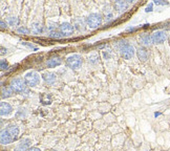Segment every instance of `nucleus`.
<instances>
[{
    "mask_svg": "<svg viewBox=\"0 0 170 151\" xmlns=\"http://www.w3.org/2000/svg\"><path fill=\"white\" fill-rule=\"evenodd\" d=\"M119 49L121 56H122L124 59H131V58L135 56V48L132 45H130L129 43H127L126 41H122L119 44Z\"/></svg>",
    "mask_w": 170,
    "mask_h": 151,
    "instance_id": "obj_1",
    "label": "nucleus"
},
{
    "mask_svg": "<svg viewBox=\"0 0 170 151\" xmlns=\"http://www.w3.org/2000/svg\"><path fill=\"white\" fill-rule=\"evenodd\" d=\"M10 88L14 92L21 94V92H23L26 89V83H25V81L20 78L12 79L10 82Z\"/></svg>",
    "mask_w": 170,
    "mask_h": 151,
    "instance_id": "obj_2",
    "label": "nucleus"
},
{
    "mask_svg": "<svg viewBox=\"0 0 170 151\" xmlns=\"http://www.w3.org/2000/svg\"><path fill=\"white\" fill-rule=\"evenodd\" d=\"M86 23L90 28H97L102 23V16L98 13H93L86 18Z\"/></svg>",
    "mask_w": 170,
    "mask_h": 151,
    "instance_id": "obj_3",
    "label": "nucleus"
},
{
    "mask_svg": "<svg viewBox=\"0 0 170 151\" xmlns=\"http://www.w3.org/2000/svg\"><path fill=\"white\" fill-rule=\"evenodd\" d=\"M24 81H25L28 86L35 87L40 83V76L36 71H30V73H28L25 77H24Z\"/></svg>",
    "mask_w": 170,
    "mask_h": 151,
    "instance_id": "obj_4",
    "label": "nucleus"
},
{
    "mask_svg": "<svg viewBox=\"0 0 170 151\" xmlns=\"http://www.w3.org/2000/svg\"><path fill=\"white\" fill-rule=\"evenodd\" d=\"M67 65L73 69H78L82 65V58L79 55H73L67 58Z\"/></svg>",
    "mask_w": 170,
    "mask_h": 151,
    "instance_id": "obj_5",
    "label": "nucleus"
},
{
    "mask_svg": "<svg viewBox=\"0 0 170 151\" xmlns=\"http://www.w3.org/2000/svg\"><path fill=\"white\" fill-rule=\"evenodd\" d=\"M151 38H152V42L155 44H161L167 39V35L164 31H155L151 34Z\"/></svg>",
    "mask_w": 170,
    "mask_h": 151,
    "instance_id": "obj_6",
    "label": "nucleus"
},
{
    "mask_svg": "<svg viewBox=\"0 0 170 151\" xmlns=\"http://www.w3.org/2000/svg\"><path fill=\"white\" fill-rule=\"evenodd\" d=\"M74 31H75V26L69 23V22H64V23H62L60 25V31L63 34V36L73 35Z\"/></svg>",
    "mask_w": 170,
    "mask_h": 151,
    "instance_id": "obj_7",
    "label": "nucleus"
},
{
    "mask_svg": "<svg viewBox=\"0 0 170 151\" xmlns=\"http://www.w3.org/2000/svg\"><path fill=\"white\" fill-rule=\"evenodd\" d=\"M6 131L10 133V136H12L13 141H16L18 139V136H19V128H18L17 125H14V124H10L6 128Z\"/></svg>",
    "mask_w": 170,
    "mask_h": 151,
    "instance_id": "obj_8",
    "label": "nucleus"
},
{
    "mask_svg": "<svg viewBox=\"0 0 170 151\" xmlns=\"http://www.w3.org/2000/svg\"><path fill=\"white\" fill-rule=\"evenodd\" d=\"M31 140L30 139H23L21 142L19 143V145L17 146L14 149V151H28L31 146Z\"/></svg>",
    "mask_w": 170,
    "mask_h": 151,
    "instance_id": "obj_9",
    "label": "nucleus"
},
{
    "mask_svg": "<svg viewBox=\"0 0 170 151\" xmlns=\"http://www.w3.org/2000/svg\"><path fill=\"white\" fill-rule=\"evenodd\" d=\"M0 110H1V111H0L1 116L4 117V116H8L10 113H12L13 108H12V106L8 104V103L1 102V104H0Z\"/></svg>",
    "mask_w": 170,
    "mask_h": 151,
    "instance_id": "obj_10",
    "label": "nucleus"
},
{
    "mask_svg": "<svg viewBox=\"0 0 170 151\" xmlns=\"http://www.w3.org/2000/svg\"><path fill=\"white\" fill-rule=\"evenodd\" d=\"M0 141H1L2 145H8V144L12 143V142H14V141H13V139H12V136H10V133L6 131V129L5 130H2V131H1Z\"/></svg>",
    "mask_w": 170,
    "mask_h": 151,
    "instance_id": "obj_11",
    "label": "nucleus"
},
{
    "mask_svg": "<svg viewBox=\"0 0 170 151\" xmlns=\"http://www.w3.org/2000/svg\"><path fill=\"white\" fill-rule=\"evenodd\" d=\"M140 41L143 45L145 46H150L152 42V38H151V35H148V34H142L140 36Z\"/></svg>",
    "mask_w": 170,
    "mask_h": 151,
    "instance_id": "obj_12",
    "label": "nucleus"
},
{
    "mask_svg": "<svg viewBox=\"0 0 170 151\" xmlns=\"http://www.w3.org/2000/svg\"><path fill=\"white\" fill-rule=\"evenodd\" d=\"M62 63L61 59H60L59 57H51L50 59H47L46 61V65H47L48 67H56V66H59L60 64Z\"/></svg>",
    "mask_w": 170,
    "mask_h": 151,
    "instance_id": "obj_13",
    "label": "nucleus"
},
{
    "mask_svg": "<svg viewBox=\"0 0 170 151\" xmlns=\"http://www.w3.org/2000/svg\"><path fill=\"white\" fill-rule=\"evenodd\" d=\"M42 78L47 84H54L56 82V75L54 73H45Z\"/></svg>",
    "mask_w": 170,
    "mask_h": 151,
    "instance_id": "obj_14",
    "label": "nucleus"
},
{
    "mask_svg": "<svg viewBox=\"0 0 170 151\" xmlns=\"http://www.w3.org/2000/svg\"><path fill=\"white\" fill-rule=\"evenodd\" d=\"M129 3H130V1H121V0H119V1L115 2V8L118 11H124L129 6Z\"/></svg>",
    "mask_w": 170,
    "mask_h": 151,
    "instance_id": "obj_15",
    "label": "nucleus"
},
{
    "mask_svg": "<svg viewBox=\"0 0 170 151\" xmlns=\"http://www.w3.org/2000/svg\"><path fill=\"white\" fill-rule=\"evenodd\" d=\"M138 57H139V59H140V60L146 61L147 58H148V53H147V51L145 48L141 47V48L138 49Z\"/></svg>",
    "mask_w": 170,
    "mask_h": 151,
    "instance_id": "obj_16",
    "label": "nucleus"
},
{
    "mask_svg": "<svg viewBox=\"0 0 170 151\" xmlns=\"http://www.w3.org/2000/svg\"><path fill=\"white\" fill-rule=\"evenodd\" d=\"M74 26H75L78 31H85V24L81 19L74 20Z\"/></svg>",
    "mask_w": 170,
    "mask_h": 151,
    "instance_id": "obj_17",
    "label": "nucleus"
},
{
    "mask_svg": "<svg viewBox=\"0 0 170 151\" xmlns=\"http://www.w3.org/2000/svg\"><path fill=\"white\" fill-rule=\"evenodd\" d=\"M32 31L34 34H40L42 31V26L39 23H34L32 25Z\"/></svg>",
    "mask_w": 170,
    "mask_h": 151,
    "instance_id": "obj_18",
    "label": "nucleus"
},
{
    "mask_svg": "<svg viewBox=\"0 0 170 151\" xmlns=\"http://www.w3.org/2000/svg\"><path fill=\"white\" fill-rule=\"evenodd\" d=\"M12 92H13V90L11 88H2L1 97H2V98H8V97H11Z\"/></svg>",
    "mask_w": 170,
    "mask_h": 151,
    "instance_id": "obj_19",
    "label": "nucleus"
},
{
    "mask_svg": "<svg viewBox=\"0 0 170 151\" xmlns=\"http://www.w3.org/2000/svg\"><path fill=\"white\" fill-rule=\"evenodd\" d=\"M51 37L56 38V39H61V38L63 37V34H62L61 31H51Z\"/></svg>",
    "mask_w": 170,
    "mask_h": 151,
    "instance_id": "obj_20",
    "label": "nucleus"
},
{
    "mask_svg": "<svg viewBox=\"0 0 170 151\" xmlns=\"http://www.w3.org/2000/svg\"><path fill=\"white\" fill-rule=\"evenodd\" d=\"M19 23V20H18L17 17H10L8 18V24L11 26H16Z\"/></svg>",
    "mask_w": 170,
    "mask_h": 151,
    "instance_id": "obj_21",
    "label": "nucleus"
},
{
    "mask_svg": "<svg viewBox=\"0 0 170 151\" xmlns=\"http://www.w3.org/2000/svg\"><path fill=\"white\" fill-rule=\"evenodd\" d=\"M17 31L19 34H22V35H28V34H30V30H28V28H25V26H20V28H18Z\"/></svg>",
    "mask_w": 170,
    "mask_h": 151,
    "instance_id": "obj_22",
    "label": "nucleus"
},
{
    "mask_svg": "<svg viewBox=\"0 0 170 151\" xmlns=\"http://www.w3.org/2000/svg\"><path fill=\"white\" fill-rule=\"evenodd\" d=\"M98 60H99L98 55H93V56H90V57L88 58V62L91 63V64H95V63H97Z\"/></svg>",
    "mask_w": 170,
    "mask_h": 151,
    "instance_id": "obj_23",
    "label": "nucleus"
},
{
    "mask_svg": "<svg viewBox=\"0 0 170 151\" xmlns=\"http://www.w3.org/2000/svg\"><path fill=\"white\" fill-rule=\"evenodd\" d=\"M8 62H6V61H4V60H1V62H0V68H1L2 71H4V69L8 68Z\"/></svg>",
    "mask_w": 170,
    "mask_h": 151,
    "instance_id": "obj_24",
    "label": "nucleus"
},
{
    "mask_svg": "<svg viewBox=\"0 0 170 151\" xmlns=\"http://www.w3.org/2000/svg\"><path fill=\"white\" fill-rule=\"evenodd\" d=\"M153 3L156 4V5H165V4H167V1H162V0H155Z\"/></svg>",
    "mask_w": 170,
    "mask_h": 151,
    "instance_id": "obj_25",
    "label": "nucleus"
},
{
    "mask_svg": "<svg viewBox=\"0 0 170 151\" xmlns=\"http://www.w3.org/2000/svg\"><path fill=\"white\" fill-rule=\"evenodd\" d=\"M103 56H104L105 59H108V58L110 57V51H107V53H106V51H103Z\"/></svg>",
    "mask_w": 170,
    "mask_h": 151,
    "instance_id": "obj_26",
    "label": "nucleus"
},
{
    "mask_svg": "<svg viewBox=\"0 0 170 151\" xmlns=\"http://www.w3.org/2000/svg\"><path fill=\"white\" fill-rule=\"evenodd\" d=\"M145 11H146V12H151V11H152V3L149 4V5L146 8V10H145Z\"/></svg>",
    "mask_w": 170,
    "mask_h": 151,
    "instance_id": "obj_27",
    "label": "nucleus"
},
{
    "mask_svg": "<svg viewBox=\"0 0 170 151\" xmlns=\"http://www.w3.org/2000/svg\"><path fill=\"white\" fill-rule=\"evenodd\" d=\"M0 25H1L2 30H3V28H6V23H4L3 20H1V21H0Z\"/></svg>",
    "mask_w": 170,
    "mask_h": 151,
    "instance_id": "obj_28",
    "label": "nucleus"
},
{
    "mask_svg": "<svg viewBox=\"0 0 170 151\" xmlns=\"http://www.w3.org/2000/svg\"><path fill=\"white\" fill-rule=\"evenodd\" d=\"M28 151H41L39 149V148H37V147H32V148H30L28 149Z\"/></svg>",
    "mask_w": 170,
    "mask_h": 151,
    "instance_id": "obj_29",
    "label": "nucleus"
},
{
    "mask_svg": "<svg viewBox=\"0 0 170 151\" xmlns=\"http://www.w3.org/2000/svg\"><path fill=\"white\" fill-rule=\"evenodd\" d=\"M4 54H6V48L4 49V47H1V55L3 56Z\"/></svg>",
    "mask_w": 170,
    "mask_h": 151,
    "instance_id": "obj_30",
    "label": "nucleus"
},
{
    "mask_svg": "<svg viewBox=\"0 0 170 151\" xmlns=\"http://www.w3.org/2000/svg\"><path fill=\"white\" fill-rule=\"evenodd\" d=\"M161 114V112H155V113H154V117H159Z\"/></svg>",
    "mask_w": 170,
    "mask_h": 151,
    "instance_id": "obj_31",
    "label": "nucleus"
},
{
    "mask_svg": "<svg viewBox=\"0 0 170 151\" xmlns=\"http://www.w3.org/2000/svg\"><path fill=\"white\" fill-rule=\"evenodd\" d=\"M53 151H55V150H53Z\"/></svg>",
    "mask_w": 170,
    "mask_h": 151,
    "instance_id": "obj_32",
    "label": "nucleus"
}]
</instances>
